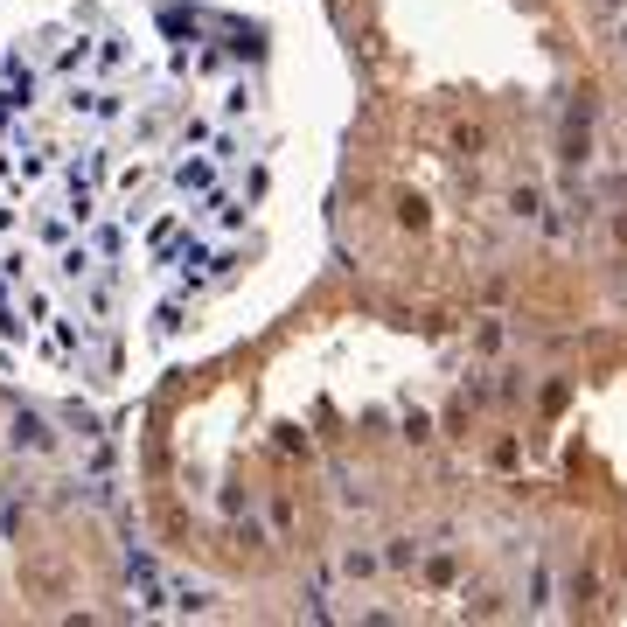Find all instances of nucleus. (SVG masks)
Here are the masks:
<instances>
[{
    "label": "nucleus",
    "instance_id": "obj_1",
    "mask_svg": "<svg viewBox=\"0 0 627 627\" xmlns=\"http://www.w3.org/2000/svg\"><path fill=\"white\" fill-rule=\"evenodd\" d=\"M314 0H0V363L132 397L314 272L341 147Z\"/></svg>",
    "mask_w": 627,
    "mask_h": 627
}]
</instances>
